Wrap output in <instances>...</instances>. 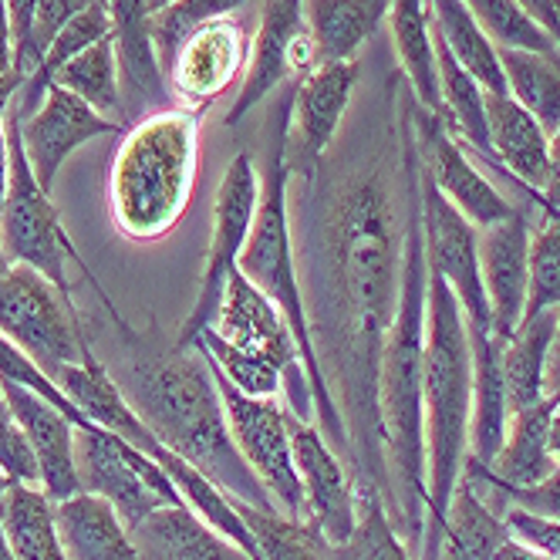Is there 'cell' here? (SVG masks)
<instances>
[{
  "mask_svg": "<svg viewBox=\"0 0 560 560\" xmlns=\"http://www.w3.org/2000/svg\"><path fill=\"white\" fill-rule=\"evenodd\" d=\"M8 145H11V179H8L4 207H0V240H4L8 260L34 267L37 273H45L65 298H71V280L65 273V260H74L89 277L95 273L89 260L78 254L74 240L68 236L58 217V207L51 203V192L37 183L27 163L14 105L8 112Z\"/></svg>",
  "mask_w": 560,
  "mask_h": 560,
  "instance_id": "obj_7",
  "label": "cell"
},
{
  "mask_svg": "<svg viewBox=\"0 0 560 560\" xmlns=\"http://www.w3.org/2000/svg\"><path fill=\"white\" fill-rule=\"evenodd\" d=\"M105 314L118 335L115 362L105 365L149 432L233 500L277 513L264 483L233 443L207 351L199 345H155L136 331L115 304L105 307Z\"/></svg>",
  "mask_w": 560,
  "mask_h": 560,
  "instance_id": "obj_2",
  "label": "cell"
},
{
  "mask_svg": "<svg viewBox=\"0 0 560 560\" xmlns=\"http://www.w3.org/2000/svg\"><path fill=\"white\" fill-rule=\"evenodd\" d=\"M11 487H14V479L0 469V510H4V500H8V493H11Z\"/></svg>",
  "mask_w": 560,
  "mask_h": 560,
  "instance_id": "obj_51",
  "label": "cell"
},
{
  "mask_svg": "<svg viewBox=\"0 0 560 560\" xmlns=\"http://www.w3.org/2000/svg\"><path fill=\"white\" fill-rule=\"evenodd\" d=\"M425 288L429 267L422 247V189L409 217L402 298L382 348L378 416L385 432V463L392 479L388 516L409 550L422 547L425 530Z\"/></svg>",
  "mask_w": 560,
  "mask_h": 560,
  "instance_id": "obj_3",
  "label": "cell"
},
{
  "mask_svg": "<svg viewBox=\"0 0 560 560\" xmlns=\"http://www.w3.org/2000/svg\"><path fill=\"white\" fill-rule=\"evenodd\" d=\"M516 4H524V11L553 37V45L560 48V21H557V0H516Z\"/></svg>",
  "mask_w": 560,
  "mask_h": 560,
  "instance_id": "obj_46",
  "label": "cell"
},
{
  "mask_svg": "<svg viewBox=\"0 0 560 560\" xmlns=\"http://www.w3.org/2000/svg\"><path fill=\"white\" fill-rule=\"evenodd\" d=\"M311 68H317V55L304 21V0H264L247 78L226 112V126H240L264 98L298 85Z\"/></svg>",
  "mask_w": 560,
  "mask_h": 560,
  "instance_id": "obj_12",
  "label": "cell"
},
{
  "mask_svg": "<svg viewBox=\"0 0 560 560\" xmlns=\"http://www.w3.org/2000/svg\"><path fill=\"white\" fill-rule=\"evenodd\" d=\"M416 95L365 129L362 142L335 149L304 179V223L294 233L298 270L317 365L348 432V469L358 493L392 503L385 432L378 416L382 348L402 298L409 217L422 189L412 129Z\"/></svg>",
  "mask_w": 560,
  "mask_h": 560,
  "instance_id": "obj_1",
  "label": "cell"
},
{
  "mask_svg": "<svg viewBox=\"0 0 560 560\" xmlns=\"http://www.w3.org/2000/svg\"><path fill=\"white\" fill-rule=\"evenodd\" d=\"M0 335L14 341L51 382L65 365L82 362V351L92 345L74 298H65L27 264H11L0 277Z\"/></svg>",
  "mask_w": 560,
  "mask_h": 560,
  "instance_id": "obj_6",
  "label": "cell"
},
{
  "mask_svg": "<svg viewBox=\"0 0 560 560\" xmlns=\"http://www.w3.org/2000/svg\"><path fill=\"white\" fill-rule=\"evenodd\" d=\"M233 506L254 534V544H257L254 560H331L325 550V540L317 537L307 524H298V520H288L280 513L247 506L240 500H233Z\"/></svg>",
  "mask_w": 560,
  "mask_h": 560,
  "instance_id": "obj_34",
  "label": "cell"
},
{
  "mask_svg": "<svg viewBox=\"0 0 560 560\" xmlns=\"http://www.w3.org/2000/svg\"><path fill=\"white\" fill-rule=\"evenodd\" d=\"M0 560H18L11 540H8V530H4V520H0Z\"/></svg>",
  "mask_w": 560,
  "mask_h": 560,
  "instance_id": "obj_50",
  "label": "cell"
},
{
  "mask_svg": "<svg viewBox=\"0 0 560 560\" xmlns=\"http://www.w3.org/2000/svg\"><path fill=\"white\" fill-rule=\"evenodd\" d=\"M388 24H392V45L398 55V71H402L409 92L425 112L443 115L429 0H392Z\"/></svg>",
  "mask_w": 560,
  "mask_h": 560,
  "instance_id": "obj_27",
  "label": "cell"
},
{
  "mask_svg": "<svg viewBox=\"0 0 560 560\" xmlns=\"http://www.w3.org/2000/svg\"><path fill=\"white\" fill-rule=\"evenodd\" d=\"M362 82V65L325 61L311 68L291 92V139L288 163L291 176H307L331 152L348 118L354 89Z\"/></svg>",
  "mask_w": 560,
  "mask_h": 560,
  "instance_id": "obj_14",
  "label": "cell"
},
{
  "mask_svg": "<svg viewBox=\"0 0 560 560\" xmlns=\"http://www.w3.org/2000/svg\"><path fill=\"white\" fill-rule=\"evenodd\" d=\"M260 207V176L250 152H236L230 159V166L217 186L213 196V226H210V247H207V267L199 277V294L186 314V322L179 325L173 345L189 348L199 335H203L223 304L230 277L240 267V254H244L254 217Z\"/></svg>",
  "mask_w": 560,
  "mask_h": 560,
  "instance_id": "obj_8",
  "label": "cell"
},
{
  "mask_svg": "<svg viewBox=\"0 0 560 560\" xmlns=\"http://www.w3.org/2000/svg\"><path fill=\"white\" fill-rule=\"evenodd\" d=\"M534 207V199H530ZM530 207H516L503 223L479 230V273L490 301L493 335L510 341L527 307V260H530Z\"/></svg>",
  "mask_w": 560,
  "mask_h": 560,
  "instance_id": "obj_19",
  "label": "cell"
},
{
  "mask_svg": "<svg viewBox=\"0 0 560 560\" xmlns=\"http://www.w3.org/2000/svg\"><path fill=\"white\" fill-rule=\"evenodd\" d=\"M547 395H550V398H553V402L560 406V378H557V382H553V385L547 388Z\"/></svg>",
  "mask_w": 560,
  "mask_h": 560,
  "instance_id": "obj_53",
  "label": "cell"
},
{
  "mask_svg": "<svg viewBox=\"0 0 560 560\" xmlns=\"http://www.w3.org/2000/svg\"><path fill=\"white\" fill-rule=\"evenodd\" d=\"M553 328L557 311H540L524 317L510 341H503V385L510 416L547 398V354L553 345Z\"/></svg>",
  "mask_w": 560,
  "mask_h": 560,
  "instance_id": "obj_29",
  "label": "cell"
},
{
  "mask_svg": "<svg viewBox=\"0 0 560 560\" xmlns=\"http://www.w3.org/2000/svg\"><path fill=\"white\" fill-rule=\"evenodd\" d=\"M210 369H213L223 409H226V425L233 432L240 456L247 459L254 476L264 483L277 513L298 520V524H307V503H304L301 476H298L294 450H291L288 406H277V398L244 395L213 362Z\"/></svg>",
  "mask_w": 560,
  "mask_h": 560,
  "instance_id": "obj_9",
  "label": "cell"
},
{
  "mask_svg": "<svg viewBox=\"0 0 560 560\" xmlns=\"http://www.w3.org/2000/svg\"><path fill=\"white\" fill-rule=\"evenodd\" d=\"M0 469H4L14 483L24 487H42V469H37V456L27 443L24 429L18 425L4 392H0Z\"/></svg>",
  "mask_w": 560,
  "mask_h": 560,
  "instance_id": "obj_40",
  "label": "cell"
},
{
  "mask_svg": "<svg viewBox=\"0 0 560 560\" xmlns=\"http://www.w3.org/2000/svg\"><path fill=\"white\" fill-rule=\"evenodd\" d=\"M429 267V264H425ZM425 530L422 560L439 557V537L469 459L472 425V351L459 301L446 280L429 270L425 288Z\"/></svg>",
  "mask_w": 560,
  "mask_h": 560,
  "instance_id": "obj_4",
  "label": "cell"
},
{
  "mask_svg": "<svg viewBox=\"0 0 560 560\" xmlns=\"http://www.w3.org/2000/svg\"><path fill=\"white\" fill-rule=\"evenodd\" d=\"M506 537L510 530L503 524V513H497L483 490L463 476L446 513L435 560H497V550Z\"/></svg>",
  "mask_w": 560,
  "mask_h": 560,
  "instance_id": "obj_28",
  "label": "cell"
},
{
  "mask_svg": "<svg viewBox=\"0 0 560 560\" xmlns=\"http://www.w3.org/2000/svg\"><path fill=\"white\" fill-rule=\"evenodd\" d=\"M244 4L247 0H173V4L152 11L149 31H152V45H155V58H159L163 74L192 31H199L217 18H230L236 8H244Z\"/></svg>",
  "mask_w": 560,
  "mask_h": 560,
  "instance_id": "obj_37",
  "label": "cell"
},
{
  "mask_svg": "<svg viewBox=\"0 0 560 560\" xmlns=\"http://www.w3.org/2000/svg\"><path fill=\"white\" fill-rule=\"evenodd\" d=\"M560 378V307H557V328H553V345L547 354V388Z\"/></svg>",
  "mask_w": 560,
  "mask_h": 560,
  "instance_id": "obj_48",
  "label": "cell"
},
{
  "mask_svg": "<svg viewBox=\"0 0 560 560\" xmlns=\"http://www.w3.org/2000/svg\"><path fill=\"white\" fill-rule=\"evenodd\" d=\"M0 392H4L18 425L24 429L27 443L37 456L42 490L48 493V500L61 503L68 497L82 493L78 469H74V422L61 409H55L48 398H42L18 382L0 378Z\"/></svg>",
  "mask_w": 560,
  "mask_h": 560,
  "instance_id": "obj_20",
  "label": "cell"
},
{
  "mask_svg": "<svg viewBox=\"0 0 560 560\" xmlns=\"http://www.w3.org/2000/svg\"><path fill=\"white\" fill-rule=\"evenodd\" d=\"M0 520H4L18 560H68L55 530V503L42 487L14 483L4 510H0Z\"/></svg>",
  "mask_w": 560,
  "mask_h": 560,
  "instance_id": "obj_31",
  "label": "cell"
},
{
  "mask_svg": "<svg viewBox=\"0 0 560 560\" xmlns=\"http://www.w3.org/2000/svg\"><path fill=\"white\" fill-rule=\"evenodd\" d=\"M412 129L425 176L476 230L503 223L516 210V203H510L497 183H490L487 173L466 155L463 142L450 132L443 118L425 112L419 102H412Z\"/></svg>",
  "mask_w": 560,
  "mask_h": 560,
  "instance_id": "obj_13",
  "label": "cell"
},
{
  "mask_svg": "<svg viewBox=\"0 0 560 560\" xmlns=\"http://www.w3.org/2000/svg\"><path fill=\"white\" fill-rule=\"evenodd\" d=\"M557 21H560V0H557Z\"/></svg>",
  "mask_w": 560,
  "mask_h": 560,
  "instance_id": "obj_55",
  "label": "cell"
},
{
  "mask_svg": "<svg viewBox=\"0 0 560 560\" xmlns=\"http://www.w3.org/2000/svg\"><path fill=\"white\" fill-rule=\"evenodd\" d=\"M432 34L446 45V51L483 85L487 95H510L500 48L487 37V31L476 24L463 0H429Z\"/></svg>",
  "mask_w": 560,
  "mask_h": 560,
  "instance_id": "obj_30",
  "label": "cell"
},
{
  "mask_svg": "<svg viewBox=\"0 0 560 560\" xmlns=\"http://www.w3.org/2000/svg\"><path fill=\"white\" fill-rule=\"evenodd\" d=\"M392 0H304V21L317 65L354 61L385 27Z\"/></svg>",
  "mask_w": 560,
  "mask_h": 560,
  "instance_id": "obj_26",
  "label": "cell"
},
{
  "mask_svg": "<svg viewBox=\"0 0 560 560\" xmlns=\"http://www.w3.org/2000/svg\"><path fill=\"white\" fill-rule=\"evenodd\" d=\"M37 4L42 0H8V14H11V31H14V55L24 48L27 34H31V24H34V14H37Z\"/></svg>",
  "mask_w": 560,
  "mask_h": 560,
  "instance_id": "obj_45",
  "label": "cell"
},
{
  "mask_svg": "<svg viewBox=\"0 0 560 560\" xmlns=\"http://www.w3.org/2000/svg\"><path fill=\"white\" fill-rule=\"evenodd\" d=\"M476 24L487 31L490 42L500 51H540V55H560L553 37L524 11L516 0H463Z\"/></svg>",
  "mask_w": 560,
  "mask_h": 560,
  "instance_id": "obj_36",
  "label": "cell"
},
{
  "mask_svg": "<svg viewBox=\"0 0 560 560\" xmlns=\"http://www.w3.org/2000/svg\"><path fill=\"white\" fill-rule=\"evenodd\" d=\"M18 126H21L27 163H31L37 183H42L48 192L74 149H82L85 142H92L98 136L118 132L115 118L98 115L92 105H85L82 98L61 89L58 82L48 85L45 102L37 105V112H31L27 118L18 115Z\"/></svg>",
  "mask_w": 560,
  "mask_h": 560,
  "instance_id": "obj_18",
  "label": "cell"
},
{
  "mask_svg": "<svg viewBox=\"0 0 560 560\" xmlns=\"http://www.w3.org/2000/svg\"><path fill=\"white\" fill-rule=\"evenodd\" d=\"M199 170V115L155 108L122 136L108 166L112 223L132 244H155L183 220Z\"/></svg>",
  "mask_w": 560,
  "mask_h": 560,
  "instance_id": "obj_5",
  "label": "cell"
},
{
  "mask_svg": "<svg viewBox=\"0 0 560 560\" xmlns=\"http://www.w3.org/2000/svg\"><path fill=\"white\" fill-rule=\"evenodd\" d=\"M24 85V74H8L0 78V207L8 196V179H11V145H8V112L18 102V92Z\"/></svg>",
  "mask_w": 560,
  "mask_h": 560,
  "instance_id": "obj_43",
  "label": "cell"
},
{
  "mask_svg": "<svg viewBox=\"0 0 560 560\" xmlns=\"http://www.w3.org/2000/svg\"><path fill=\"white\" fill-rule=\"evenodd\" d=\"M142 450H136L126 439L102 425H74V469L82 493H95L108 500L118 513V520L129 527V534L142 524L149 513L159 506H173L159 493L149 479L139 472Z\"/></svg>",
  "mask_w": 560,
  "mask_h": 560,
  "instance_id": "obj_16",
  "label": "cell"
},
{
  "mask_svg": "<svg viewBox=\"0 0 560 560\" xmlns=\"http://www.w3.org/2000/svg\"><path fill=\"white\" fill-rule=\"evenodd\" d=\"M108 14L118 74H122V115L139 122L149 108L155 112L170 105V85L159 68L149 31V4L145 0H108Z\"/></svg>",
  "mask_w": 560,
  "mask_h": 560,
  "instance_id": "obj_21",
  "label": "cell"
},
{
  "mask_svg": "<svg viewBox=\"0 0 560 560\" xmlns=\"http://www.w3.org/2000/svg\"><path fill=\"white\" fill-rule=\"evenodd\" d=\"M487 139L490 163H497L537 203L550 166L547 129L510 95H487Z\"/></svg>",
  "mask_w": 560,
  "mask_h": 560,
  "instance_id": "obj_22",
  "label": "cell"
},
{
  "mask_svg": "<svg viewBox=\"0 0 560 560\" xmlns=\"http://www.w3.org/2000/svg\"><path fill=\"white\" fill-rule=\"evenodd\" d=\"M503 524H506L510 537H516L520 544L534 547L547 560H560V520L530 513L524 506H506L503 510Z\"/></svg>",
  "mask_w": 560,
  "mask_h": 560,
  "instance_id": "obj_41",
  "label": "cell"
},
{
  "mask_svg": "<svg viewBox=\"0 0 560 560\" xmlns=\"http://www.w3.org/2000/svg\"><path fill=\"white\" fill-rule=\"evenodd\" d=\"M142 560H254L189 506H159L132 530Z\"/></svg>",
  "mask_w": 560,
  "mask_h": 560,
  "instance_id": "obj_24",
  "label": "cell"
},
{
  "mask_svg": "<svg viewBox=\"0 0 560 560\" xmlns=\"http://www.w3.org/2000/svg\"><path fill=\"white\" fill-rule=\"evenodd\" d=\"M288 429H291L294 466L307 503V527L328 547H338L358 527L354 476L311 419H298L288 412Z\"/></svg>",
  "mask_w": 560,
  "mask_h": 560,
  "instance_id": "obj_15",
  "label": "cell"
},
{
  "mask_svg": "<svg viewBox=\"0 0 560 560\" xmlns=\"http://www.w3.org/2000/svg\"><path fill=\"white\" fill-rule=\"evenodd\" d=\"M506 92L524 105L547 136L560 126V55L540 51H500Z\"/></svg>",
  "mask_w": 560,
  "mask_h": 560,
  "instance_id": "obj_32",
  "label": "cell"
},
{
  "mask_svg": "<svg viewBox=\"0 0 560 560\" xmlns=\"http://www.w3.org/2000/svg\"><path fill=\"white\" fill-rule=\"evenodd\" d=\"M422 247H425L429 270L443 277L453 298L459 301L466 328L493 331L483 273H479V230L435 189L425 170H422Z\"/></svg>",
  "mask_w": 560,
  "mask_h": 560,
  "instance_id": "obj_11",
  "label": "cell"
},
{
  "mask_svg": "<svg viewBox=\"0 0 560 560\" xmlns=\"http://www.w3.org/2000/svg\"><path fill=\"white\" fill-rule=\"evenodd\" d=\"M192 345H199L210 362L240 388L244 395H254V398H277V392H284V375H280L270 362H264V358L244 351V348H233L230 341H223L213 328H207L203 335H199Z\"/></svg>",
  "mask_w": 560,
  "mask_h": 560,
  "instance_id": "obj_38",
  "label": "cell"
},
{
  "mask_svg": "<svg viewBox=\"0 0 560 560\" xmlns=\"http://www.w3.org/2000/svg\"><path fill=\"white\" fill-rule=\"evenodd\" d=\"M325 550L331 560H412L409 544L395 530L385 500L378 493H358L354 534L338 547L325 544Z\"/></svg>",
  "mask_w": 560,
  "mask_h": 560,
  "instance_id": "obj_35",
  "label": "cell"
},
{
  "mask_svg": "<svg viewBox=\"0 0 560 560\" xmlns=\"http://www.w3.org/2000/svg\"><path fill=\"white\" fill-rule=\"evenodd\" d=\"M247 61H250V42L244 24L233 14L217 18L192 31L183 42L173 65L166 68V85L170 92H176L179 108L203 115L213 102H220L233 89Z\"/></svg>",
  "mask_w": 560,
  "mask_h": 560,
  "instance_id": "obj_17",
  "label": "cell"
},
{
  "mask_svg": "<svg viewBox=\"0 0 560 560\" xmlns=\"http://www.w3.org/2000/svg\"><path fill=\"white\" fill-rule=\"evenodd\" d=\"M553 406L557 402L547 395L544 402H537L524 412H513L506 422V439H503L497 459L490 466L466 463L463 476L472 479L487 497L497 490H510V487H534L540 479H547L557 469V463L547 450V425H550Z\"/></svg>",
  "mask_w": 560,
  "mask_h": 560,
  "instance_id": "obj_23",
  "label": "cell"
},
{
  "mask_svg": "<svg viewBox=\"0 0 560 560\" xmlns=\"http://www.w3.org/2000/svg\"><path fill=\"white\" fill-rule=\"evenodd\" d=\"M92 4H105V0H42V4H37V14H34V24H31L27 42H24V48L14 55V68L24 74V82H27V78H31L37 68H42V61H45L51 42L65 31V24H68L71 18L82 14L85 8H92Z\"/></svg>",
  "mask_w": 560,
  "mask_h": 560,
  "instance_id": "obj_39",
  "label": "cell"
},
{
  "mask_svg": "<svg viewBox=\"0 0 560 560\" xmlns=\"http://www.w3.org/2000/svg\"><path fill=\"white\" fill-rule=\"evenodd\" d=\"M55 530L68 560H142L115 506L95 493L55 503Z\"/></svg>",
  "mask_w": 560,
  "mask_h": 560,
  "instance_id": "obj_25",
  "label": "cell"
},
{
  "mask_svg": "<svg viewBox=\"0 0 560 560\" xmlns=\"http://www.w3.org/2000/svg\"><path fill=\"white\" fill-rule=\"evenodd\" d=\"M51 82H58L61 89L78 95L105 118L122 115V85H118V58H115V37L112 34L102 37L98 45H92L78 58H71L65 68H58Z\"/></svg>",
  "mask_w": 560,
  "mask_h": 560,
  "instance_id": "obj_33",
  "label": "cell"
},
{
  "mask_svg": "<svg viewBox=\"0 0 560 560\" xmlns=\"http://www.w3.org/2000/svg\"><path fill=\"white\" fill-rule=\"evenodd\" d=\"M497 560H547L544 553H537L534 547H527V544H520L516 537H506L503 540V547L497 550Z\"/></svg>",
  "mask_w": 560,
  "mask_h": 560,
  "instance_id": "obj_47",
  "label": "cell"
},
{
  "mask_svg": "<svg viewBox=\"0 0 560 560\" xmlns=\"http://www.w3.org/2000/svg\"><path fill=\"white\" fill-rule=\"evenodd\" d=\"M547 450H550L553 463L560 466V406H553V412H550V425H547Z\"/></svg>",
  "mask_w": 560,
  "mask_h": 560,
  "instance_id": "obj_49",
  "label": "cell"
},
{
  "mask_svg": "<svg viewBox=\"0 0 560 560\" xmlns=\"http://www.w3.org/2000/svg\"><path fill=\"white\" fill-rule=\"evenodd\" d=\"M8 267H11V260H8V250H4V240H0V277L8 273Z\"/></svg>",
  "mask_w": 560,
  "mask_h": 560,
  "instance_id": "obj_52",
  "label": "cell"
},
{
  "mask_svg": "<svg viewBox=\"0 0 560 560\" xmlns=\"http://www.w3.org/2000/svg\"><path fill=\"white\" fill-rule=\"evenodd\" d=\"M145 4H149V14H152V11H159V8H166V4H173V0H145Z\"/></svg>",
  "mask_w": 560,
  "mask_h": 560,
  "instance_id": "obj_54",
  "label": "cell"
},
{
  "mask_svg": "<svg viewBox=\"0 0 560 560\" xmlns=\"http://www.w3.org/2000/svg\"><path fill=\"white\" fill-rule=\"evenodd\" d=\"M210 328L233 348H244V351L264 358V362H270L280 375H284L288 412L314 422V398H311L307 369H304L298 338L288 328L284 314L270 304V298L260 288H254L250 280L240 273V267L230 277L223 304H220Z\"/></svg>",
  "mask_w": 560,
  "mask_h": 560,
  "instance_id": "obj_10",
  "label": "cell"
},
{
  "mask_svg": "<svg viewBox=\"0 0 560 560\" xmlns=\"http://www.w3.org/2000/svg\"><path fill=\"white\" fill-rule=\"evenodd\" d=\"M487 497V493H483ZM493 506L497 503H506V506H524L530 513H540V516H550V520H560V466L540 479L534 487H510V490H497L487 497Z\"/></svg>",
  "mask_w": 560,
  "mask_h": 560,
  "instance_id": "obj_42",
  "label": "cell"
},
{
  "mask_svg": "<svg viewBox=\"0 0 560 560\" xmlns=\"http://www.w3.org/2000/svg\"><path fill=\"white\" fill-rule=\"evenodd\" d=\"M540 213H560V126L550 132V166H547V186L534 203Z\"/></svg>",
  "mask_w": 560,
  "mask_h": 560,
  "instance_id": "obj_44",
  "label": "cell"
}]
</instances>
